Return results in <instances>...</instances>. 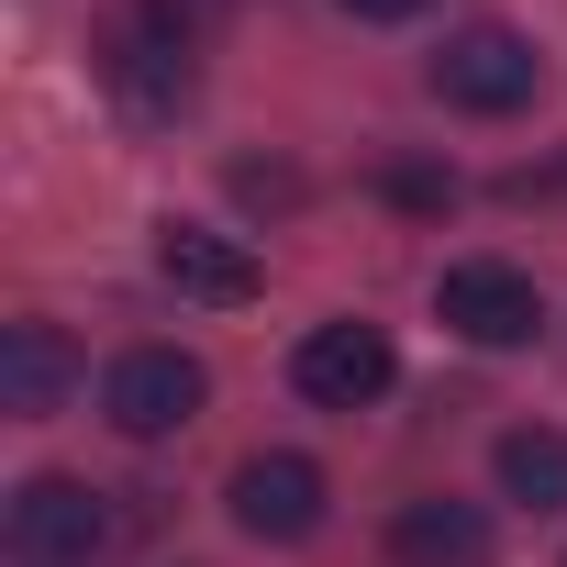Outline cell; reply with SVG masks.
Returning <instances> with one entry per match:
<instances>
[{
    "label": "cell",
    "mask_w": 567,
    "mask_h": 567,
    "mask_svg": "<svg viewBox=\"0 0 567 567\" xmlns=\"http://www.w3.org/2000/svg\"><path fill=\"white\" fill-rule=\"evenodd\" d=\"M534 90H545V56H534L512 23H467V34L434 45V101H445V112L501 123V112H523Z\"/></svg>",
    "instance_id": "obj_1"
},
{
    "label": "cell",
    "mask_w": 567,
    "mask_h": 567,
    "mask_svg": "<svg viewBox=\"0 0 567 567\" xmlns=\"http://www.w3.org/2000/svg\"><path fill=\"white\" fill-rule=\"evenodd\" d=\"M434 312H445V334H456V346H489V357H512V346H534V334H545V290H534L523 267H501V256L445 267V278H434Z\"/></svg>",
    "instance_id": "obj_2"
},
{
    "label": "cell",
    "mask_w": 567,
    "mask_h": 567,
    "mask_svg": "<svg viewBox=\"0 0 567 567\" xmlns=\"http://www.w3.org/2000/svg\"><path fill=\"white\" fill-rule=\"evenodd\" d=\"M0 534H12L23 567H90V556L112 545V501H101L90 478H23L12 512H0Z\"/></svg>",
    "instance_id": "obj_3"
},
{
    "label": "cell",
    "mask_w": 567,
    "mask_h": 567,
    "mask_svg": "<svg viewBox=\"0 0 567 567\" xmlns=\"http://www.w3.org/2000/svg\"><path fill=\"white\" fill-rule=\"evenodd\" d=\"M200 401H212V379H200V357H178V346H134V357H112V379H101V412H112V434H134V445L200 423Z\"/></svg>",
    "instance_id": "obj_4"
},
{
    "label": "cell",
    "mask_w": 567,
    "mask_h": 567,
    "mask_svg": "<svg viewBox=\"0 0 567 567\" xmlns=\"http://www.w3.org/2000/svg\"><path fill=\"white\" fill-rule=\"evenodd\" d=\"M200 45H178V34H156L145 12H123L112 34H101V79H112V101L134 112V123H178L189 112V90H200V68H189Z\"/></svg>",
    "instance_id": "obj_5"
},
{
    "label": "cell",
    "mask_w": 567,
    "mask_h": 567,
    "mask_svg": "<svg viewBox=\"0 0 567 567\" xmlns=\"http://www.w3.org/2000/svg\"><path fill=\"white\" fill-rule=\"evenodd\" d=\"M390 379H401V357H390L379 323H312V334L290 346V390L323 401V412H368Z\"/></svg>",
    "instance_id": "obj_6"
},
{
    "label": "cell",
    "mask_w": 567,
    "mask_h": 567,
    "mask_svg": "<svg viewBox=\"0 0 567 567\" xmlns=\"http://www.w3.org/2000/svg\"><path fill=\"white\" fill-rule=\"evenodd\" d=\"M156 278H167L178 301H200V312H245V301L267 290L256 245H245V234H212V223H167V234H156Z\"/></svg>",
    "instance_id": "obj_7"
},
{
    "label": "cell",
    "mask_w": 567,
    "mask_h": 567,
    "mask_svg": "<svg viewBox=\"0 0 567 567\" xmlns=\"http://www.w3.org/2000/svg\"><path fill=\"white\" fill-rule=\"evenodd\" d=\"M312 523H323V467H312V456L267 445V456L234 467V534H256V545H301Z\"/></svg>",
    "instance_id": "obj_8"
},
{
    "label": "cell",
    "mask_w": 567,
    "mask_h": 567,
    "mask_svg": "<svg viewBox=\"0 0 567 567\" xmlns=\"http://www.w3.org/2000/svg\"><path fill=\"white\" fill-rule=\"evenodd\" d=\"M390 567H489V512L478 501H401L390 512Z\"/></svg>",
    "instance_id": "obj_9"
},
{
    "label": "cell",
    "mask_w": 567,
    "mask_h": 567,
    "mask_svg": "<svg viewBox=\"0 0 567 567\" xmlns=\"http://www.w3.org/2000/svg\"><path fill=\"white\" fill-rule=\"evenodd\" d=\"M79 390V346L56 323H12L0 334V412H56Z\"/></svg>",
    "instance_id": "obj_10"
},
{
    "label": "cell",
    "mask_w": 567,
    "mask_h": 567,
    "mask_svg": "<svg viewBox=\"0 0 567 567\" xmlns=\"http://www.w3.org/2000/svg\"><path fill=\"white\" fill-rule=\"evenodd\" d=\"M501 489L534 501V512H556V501H567V434H545V423L501 434Z\"/></svg>",
    "instance_id": "obj_11"
},
{
    "label": "cell",
    "mask_w": 567,
    "mask_h": 567,
    "mask_svg": "<svg viewBox=\"0 0 567 567\" xmlns=\"http://www.w3.org/2000/svg\"><path fill=\"white\" fill-rule=\"evenodd\" d=\"M134 12H145L156 34H178V45H200V34H212V23L234 12V0H134Z\"/></svg>",
    "instance_id": "obj_12"
},
{
    "label": "cell",
    "mask_w": 567,
    "mask_h": 567,
    "mask_svg": "<svg viewBox=\"0 0 567 567\" xmlns=\"http://www.w3.org/2000/svg\"><path fill=\"white\" fill-rule=\"evenodd\" d=\"M379 189H390L401 212H445V200H456V178H445V167H379Z\"/></svg>",
    "instance_id": "obj_13"
},
{
    "label": "cell",
    "mask_w": 567,
    "mask_h": 567,
    "mask_svg": "<svg viewBox=\"0 0 567 567\" xmlns=\"http://www.w3.org/2000/svg\"><path fill=\"white\" fill-rule=\"evenodd\" d=\"M512 200H567V156H556V167H523V178H512Z\"/></svg>",
    "instance_id": "obj_14"
},
{
    "label": "cell",
    "mask_w": 567,
    "mask_h": 567,
    "mask_svg": "<svg viewBox=\"0 0 567 567\" xmlns=\"http://www.w3.org/2000/svg\"><path fill=\"white\" fill-rule=\"evenodd\" d=\"M346 12H357V23H412L423 0H346Z\"/></svg>",
    "instance_id": "obj_15"
}]
</instances>
